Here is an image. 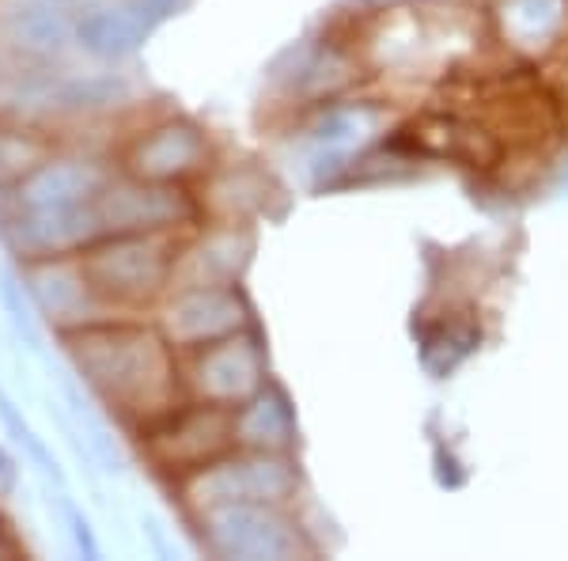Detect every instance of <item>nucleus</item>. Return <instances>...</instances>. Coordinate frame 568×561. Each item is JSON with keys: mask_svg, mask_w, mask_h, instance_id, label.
<instances>
[{"mask_svg": "<svg viewBox=\"0 0 568 561\" xmlns=\"http://www.w3.org/2000/svg\"><path fill=\"white\" fill-rule=\"evenodd\" d=\"M58 342L65 349L72 375L110 418L144 429L179 407V357L160 327L136 323L133 315L103 319L58 334Z\"/></svg>", "mask_w": 568, "mask_h": 561, "instance_id": "nucleus-1", "label": "nucleus"}, {"mask_svg": "<svg viewBox=\"0 0 568 561\" xmlns=\"http://www.w3.org/2000/svg\"><path fill=\"white\" fill-rule=\"evenodd\" d=\"M114 163L88 152L84 144H65L39 163L20 187L0 194V247L12 262L77 254L99 239L95 201Z\"/></svg>", "mask_w": 568, "mask_h": 561, "instance_id": "nucleus-2", "label": "nucleus"}, {"mask_svg": "<svg viewBox=\"0 0 568 561\" xmlns=\"http://www.w3.org/2000/svg\"><path fill=\"white\" fill-rule=\"evenodd\" d=\"M179 243V232L99 236L80 251V262H84V273L91 289H95V297L118 319H130L171 292Z\"/></svg>", "mask_w": 568, "mask_h": 561, "instance_id": "nucleus-3", "label": "nucleus"}, {"mask_svg": "<svg viewBox=\"0 0 568 561\" xmlns=\"http://www.w3.org/2000/svg\"><path fill=\"white\" fill-rule=\"evenodd\" d=\"M144 455L155 471L171 478H190L216 463L235 448V421L227 407H213V402H190V407H175L152 425L141 429Z\"/></svg>", "mask_w": 568, "mask_h": 561, "instance_id": "nucleus-4", "label": "nucleus"}, {"mask_svg": "<svg viewBox=\"0 0 568 561\" xmlns=\"http://www.w3.org/2000/svg\"><path fill=\"white\" fill-rule=\"evenodd\" d=\"M99 236L122 232H182L197 217V201L179 182L136 179L130 171H110L95 201Z\"/></svg>", "mask_w": 568, "mask_h": 561, "instance_id": "nucleus-5", "label": "nucleus"}, {"mask_svg": "<svg viewBox=\"0 0 568 561\" xmlns=\"http://www.w3.org/2000/svg\"><path fill=\"white\" fill-rule=\"evenodd\" d=\"M20 278L31 292L34 308H39L45 330L53 334H69V330L103 323V319H118L103 300L91 289L84 262L77 254H45V259L16 262Z\"/></svg>", "mask_w": 568, "mask_h": 561, "instance_id": "nucleus-6", "label": "nucleus"}, {"mask_svg": "<svg viewBox=\"0 0 568 561\" xmlns=\"http://www.w3.org/2000/svg\"><path fill=\"white\" fill-rule=\"evenodd\" d=\"M262 353L243 330L227 338H216L209 345H197L190 357L186 372H182V391L197 402H213V407H243L246 399L262 391Z\"/></svg>", "mask_w": 568, "mask_h": 561, "instance_id": "nucleus-7", "label": "nucleus"}, {"mask_svg": "<svg viewBox=\"0 0 568 561\" xmlns=\"http://www.w3.org/2000/svg\"><path fill=\"white\" fill-rule=\"evenodd\" d=\"M118 171L152 182H186L209 168V137L186 118H163L149 130L133 133L118 152Z\"/></svg>", "mask_w": 568, "mask_h": 561, "instance_id": "nucleus-8", "label": "nucleus"}, {"mask_svg": "<svg viewBox=\"0 0 568 561\" xmlns=\"http://www.w3.org/2000/svg\"><path fill=\"white\" fill-rule=\"evenodd\" d=\"M246 308L232 284H194L171 289L160 308V330L175 349H197L243 330Z\"/></svg>", "mask_w": 568, "mask_h": 561, "instance_id": "nucleus-9", "label": "nucleus"}, {"mask_svg": "<svg viewBox=\"0 0 568 561\" xmlns=\"http://www.w3.org/2000/svg\"><path fill=\"white\" fill-rule=\"evenodd\" d=\"M0 53L20 61H69L72 8L53 0H0Z\"/></svg>", "mask_w": 568, "mask_h": 561, "instance_id": "nucleus-10", "label": "nucleus"}, {"mask_svg": "<svg viewBox=\"0 0 568 561\" xmlns=\"http://www.w3.org/2000/svg\"><path fill=\"white\" fill-rule=\"evenodd\" d=\"M149 34L152 27L118 0H80L72 8V50L91 66L118 69L141 50Z\"/></svg>", "mask_w": 568, "mask_h": 561, "instance_id": "nucleus-11", "label": "nucleus"}, {"mask_svg": "<svg viewBox=\"0 0 568 561\" xmlns=\"http://www.w3.org/2000/svg\"><path fill=\"white\" fill-rule=\"evenodd\" d=\"M201 523H205L209 547L216 554L281 558L292 550V535L284 531L277 504H258V501L220 504V509L201 512Z\"/></svg>", "mask_w": 568, "mask_h": 561, "instance_id": "nucleus-12", "label": "nucleus"}, {"mask_svg": "<svg viewBox=\"0 0 568 561\" xmlns=\"http://www.w3.org/2000/svg\"><path fill=\"white\" fill-rule=\"evenodd\" d=\"M58 149H61V137L53 130L0 118V194L20 187L27 174L50 160Z\"/></svg>", "mask_w": 568, "mask_h": 561, "instance_id": "nucleus-13", "label": "nucleus"}, {"mask_svg": "<svg viewBox=\"0 0 568 561\" xmlns=\"http://www.w3.org/2000/svg\"><path fill=\"white\" fill-rule=\"evenodd\" d=\"M0 311H4L8 327H12V334L23 342L27 353L45 357V323L16 266L12 270H0Z\"/></svg>", "mask_w": 568, "mask_h": 561, "instance_id": "nucleus-14", "label": "nucleus"}, {"mask_svg": "<svg viewBox=\"0 0 568 561\" xmlns=\"http://www.w3.org/2000/svg\"><path fill=\"white\" fill-rule=\"evenodd\" d=\"M58 509H61V517H65V523H69V535H72L77 554L88 558V561L103 558V547H99L95 528H91V520L84 517V509H80V504L69 497V490H58Z\"/></svg>", "mask_w": 568, "mask_h": 561, "instance_id": "nucleus-15", "label": "nucleus"}, {"mask_svg": "<svg viewBox=\"0 0 568 561\" xmlns=\"http://www.w3.org/2000/svg\"><path fill=\"white\" fill-rule=\"evenodd\" d=\"M0 429H4V437L12 440V444H23L27 432L34 429L31 421L23 418V407L4 388H0Z\"/></svg>", "mask_w": 568, "mask_h": 561, "instance_id": "nucleus-16", "label": "nucleus"}, {"mask_svg": "<svg viewBox=\"0 0 568 561\" xmlns=\"http://www.w3.org/2000/svg\"><path fill=\"white\" fill-rule=\"evenodd\" d=\"M16 490H20V463L0 444V497H16Z\"/></svg>", "mask_w": 568, "mask_h": 561, "instance_id": "nucleus-17", "label": "nucleus"}, {"mask_svg": "<svg viewBox=\"0 0 568 561\" xmlns=\"http://www.w3.org/2000/svg\"><path fill=\"white\" fill-rule=\"evenodd\" d=\"M4 550H8V547H0V554H4Z\"/></svg>", "mask_w": 568, "mask_h": 561, "instance_id": "nucleus-18", "label": "nucleus"}]
</instances>
